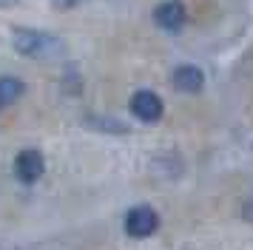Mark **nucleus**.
Masks as SVG:
<instances>
[{"instance_id": "obj_1", "label": "nucleus", "mask_w": 253, "mask_h": 250, "mask_svg": "<svg viewBox=\"0 0 253 250\" xmlns=\"http://www.w3.org/2000/svg\"><path fill=\"white\" fill-rule=\"evenodd\" d=\"M12 45L17 48V54L32 57V60H48L63 51V43L54 34H46L40 29H23V26L12 29Z\"/></svg>"}, {"instance_id": "obj_2", "label": "nucleus", "mask_w": 253, "mask_h": 250, "mask_svg": "<svg viewBox=\"0 0 253 250\" xmlns=\"http://www.w3.org/2000/svg\"><path fill=\"white\" fill-rule=\"evenodd\" d=\"M157 227H160V216L148 205H137L126 213V233L131 239H148L157 233Z\"/></svg>"}, {"instance_id": "obj_3", "label": "nucleus", "mask_w": 253, "mask_h": 250, "mask_svg": "<svg viewBox=\"0 0 253 250\" xmlns=\"http://www.w3.org/2000/svg\"><path fill=\"white\" fill-rule=\"evenodd\" d=\"M43 170H46V162H43V154L35 151V148H29V151H20L17 159H14V176L26 185H32L43 176Z\"/></svg>"}, {"instance_id": "obj_4", "label": "nucleus", "mask_w": 253, "mask_h": 250, "mask_svg": "<svg viewBox=\"0 0 253 250\" xmlns=\"http://www.w3.org/2000/svg\"><path fill=\"white\" fill-rule=\"evenodd\" d=\"M131 114L142 123H157L162 117V100L154 91H137L131 97Z\"/></svg>"}, {"instance_id": "obj_5", "label": "nucleus", "mask_w": 253, "mask_h": 250, "mask_svg": "<svg viewBox=\"0 0 253 250\" xmlns=\"http://www.w3.org/2000/svg\"><path fill=\"white\" fill-rule=\"evenodd\" d=\"M154 20H157V26L162 32H179L185 26V6L179 0H165V3L157 6Z\"/></svg>"}, {"instance_id": "obj_6", "label": "nucleus", "mask_w": 253, "mask_h": 250, "mask_svg": "<svg viewBox=\"0 0 253 250\" xmlns=\"http://www.w3.org/2000/svg\"><path fill=\"white\" fill-rule=\"evenodd\" d=\"M171 85L176 91H182V94H196V91H202V85H205V74L196 66H179L171 74Z\"/></svg>"}, {"instance_id": "obj_7", "label": "nucleus", "mask_w": 253, "mask_h": 250, "mask_svg": "<svg viewBox=\"0 0 253 250\" xmlns=\"http://www.w3.org/2000/svg\"><path fill=\"white\" fill-rule=\"evenodd\" d=\"M23 91H26V85L17 77H0V111L20 100Z\"/></svg>"}, {"instance_id": "obj_8", "label": "nucleus", "mask_w": 253, "mask_h": 250, "mask_svg": "<svg viewBox=\"0 0 253 250\" xmlns=\"http://www.w3.org/2000/svg\"><path fill=\"white\" fill-rule=\"evenodd\" d=\"M85 123L91 125V128H103L108 134H128V125L126 123H117V120H85Z\"/></svg>"}, {"instance_id": "obj_9", "label": "nucleus", "mask_w": 253, "mask_h": 250, "mask_svg": "<svg viewBox=\"0 0 253 250\" xmlns=\"http://www.w3.org/2000/svg\"><path fill=\"white\" fill-rule=\"evenodd\" d=\"M14 0H0V9H3V6H12Z\"/></svg>"}]
</instances>
